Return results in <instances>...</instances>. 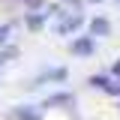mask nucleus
Segmentation results:
<instances>
[{
  "label": "nucleus",
  "mask_w": 120,
  "mask_h": 120,
  "mask_svg": "<svg viewBox=\"0 0 120 120\" xmlns=\"http://www.w3.org/2000/svg\"><path fill=\"white\" fill-rule=\"evenodd\" d=\"M63 105H66V108L75 105V93H69V90H66V93H51L42 102V108H63Z\"/></svg>",
  "instance_id": "obj_5"
},
{
  "label": "nucleus",
  "mask_w": 120,
  "mask_h": 120,
  "mask_svg": "<svg viewBox=\"0 0 120 120\" xmlns=\"http://www.w3.org/2000/svg\"><path fill=\"white\" fill-rule=\"evenodd\" d=\"M69 54H75V57H90V54H96V39L93 36H75L72 42H69Z\"/></svg>",
  "instance_id": "obj_4"
},
{
  "label": "nucleus",
  "mask_w": 120,
  "mask_h": 120,
  "mask_svg": "<svg viewBox=\"0 0 120 120\" xmlns=\"http://www.w3.org/2000/svg\"><path fill=\"white\" fill-rule=\"evenodd\" d=\"M24 3H27V12H39L45 6V0H24Z\"/></svg>",
  "instance_id": "obj_11"
},
{
  "label": "nucleus",
  "mask_w": 120,
  "mask_h": 120,
  "mask_svg": "<svg viewBox=\"0 0 120 120\" xmlns=\"http://www.w3.org/2000/svg\"><path fill=\"white\" fill-rule=\"evenodd\" d=\"M87 84H90L93 90H102V93H108V96H120V81H117L111 72H108V75H90Z\"/></svg>",
  "instance_id": "obj_2"
},
{
  "label": "nucleus",
  "mask_w": 120,
  "mask_h": 120,
  "mask_svg": "<svg viewBox=\"0 0 120 120\" xmlns=\"http://www.w3.org/2000/svg\"><path fill=\"white\" fill-rule=\"evenodd\" d=\"M90 36L96 39V36H111V21L105 18V15H96V18H90Z\"/></svg>",
  "instance_id": "obj_6"
},
{
  "label": "nucleus",
  "mask_w": 120,
  "mask_h": 120,
  "mask_svg": "<svg viewBox=\"0 0 120 120\" xmlns=\"http://www.w3.org/2000/svg\"><path fill=\"white\" fill-rule=\"evenodd\" d=\"M66 78H69V69H66V66H57V69H45L42 75H36L33 81H27V87H30V90H36V87H42L45 81H54V84H63Z\"/></svg>",
  "instance_id": "obj_3"
},
{
  "label": "nucleus",
  "mask_w": 120,
  "mask_h": 120,
  "mask_svg": "<svg viewBox=\"0 0 120 120\" xmlns=\"http://www.w3.org/2000/svg\"><path fill=\"white\" fill-rule=\"evenodd\" d=\"M15 117L18 120H42L39 117V108H27V105H18L15 108Z\"/></svg>",
  "instance_id": "obj_8"
},
{
  "label": "nucleus",
  "mask_w": 120,
  "mask_h": 120,
  "mask_svg": "<svg viewBox=\"0 0 120 120\" xmlns=\"http://www.w3.org/2000/svg\"><path fill=\"white\" fill-rule=\"evenodd\" d=\"M9 36H12V24L6 21V24H0V48H6V42H9Z\"/></svg>",
  "instance_id": "obj_10"
},
{
  "label": "nucleus",
  "mask_w": 120,
  "mask_h": 120,
  "mask_svg": "<svg viewBox=\"0 0 120 120\" xmlns=\"http://www.w3.org/2000/svg\"><path fill=\"white\" fill-rule=\"evenodd\" d=\"M84 21H87V18H84V12H81V9H78V12H69L66 18H63V21H57V24H54V33H57V36H69V33H78V30L84 27Z\"/></svg>",
  "instance_id": "obj_1"
},
{
  "label": "nucleus",
  "mask_w": 120,
  "mask_h": 120,
  "mask_svg": "<svg viewBox=\"0 0 120 120\" xmlns=\"http://www.w3.org/2000/svg\"><path fill=\"white\" fill-rule=\"evenodd\" d=\"M87 3H102V0H87Z\"/></svg>",
  "instance_id": "obj_12"
},
{
  "label": "nucleus",
  "mask_w": 120,
  "mask_h": 120,
  "mask_svg": "<svg viewBox=\"0 0 120 120\" xmlns=\"http://www.w3.org/2000/svg\"><path fill=\"white\" fill-rule=\"evenodd\" d=\"M45 21H48V18H45V12H27V18H24L27 30H33V33H36V30H42Z\"/></svg>",
  "instance_id": "obj_7"
},
{
  "label": "nucleus",
  "mask_w": 120,
  "mask_h": 120,
  "mask_svg": "<svg viewBox=\"0 0 120 120\" xmlns=\"http://www.w3.org/2000/svg\"><path fill=\"white\" fill-rule=\"evenodd\" d=\"M18 54H21V51H18V45H6V48H0V69H3L9 60H15Z\"/></svg>",
  "instance_id": "obj_9"
}]
</instances>
